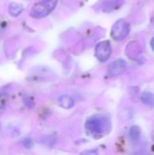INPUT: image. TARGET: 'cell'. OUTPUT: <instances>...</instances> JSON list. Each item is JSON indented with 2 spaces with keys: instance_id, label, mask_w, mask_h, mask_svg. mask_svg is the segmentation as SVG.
<instances>
[{
  "instance_id": "cell-1",
  "label": "cell",
  "mask_w": 154,
  "mask_h": 155,
  "mask_svg": "<svg viewBox=\"0 0 154 155\" xmlns=\"http://www.w3.org/2000/svg\"><path fill=\"white\" fill-rule=\"evenodd\" d=\"M86 132L93 137L98 138L107 133L110 129V124L107 119L103 116H93L90 117L85 124Z\"/></svg>"
},
{
  "instance_id": "cell-2",
  "label": "cell",
  "mask_w": 154,
  "mask_h": 155,
  "mask_svg": "<svg viewBox=\"0 0 154 155\" xmlns=\"http://www.w3.org/2000/svg\"><path fill=\"white\" fill-rule=\"evenodd\" d=\"M58 0H44L42 2H39L35 4L33 8L31 9L30 15L33 18H43L46 15H48L55 8L57 5Z\"/></svg>"
},
{
  "instance_id": "cell-3",
  "label": "cell",
  "mask_w": 154,
  "mask_h": 155,
  "mask_svg": "<svg viewBox=\"0 0 154 155\" xmlns=\"http://www.w3.org/2000/svg\"><path fill=\"white\" fill-rule=\"evenodd\" d=\"M130 25L123 19L118 20L112 28L111 35L114 40L120 41L124 39L130 33Z\"/></svg>"
},
{
  "instance_id": "cell-4",
  "label": "cell",
  "mask_w": 154,
  "mask_h": 155,
  "mask_svg": "<svg viewBox=\"0 0 154 155\" xmlns=\"http://www.w3.org/2000/svg\"><path fill=\"white\" fill-rule=\"evenodd\" d=\"M112 54V46L109 41H103L97 44L95 47V56L101 62L107 61Z\"/></svg>"
},
{
  "instance_id": "cell-5",
  "label": "cell",
  "mask_w": 154,
  "mask_h": 155,
  "mask_svg": "<svg viewBox=\"0 0 154 155\" xmlns=\"http://www.w3.org/2000/svg\"><path fill=\"white\" fill-rule=\"evenodd\" d=\"M126 67H127V64L124 60L123 59L115 60L108 66L107 74L110 77L118 76L122 74L123 73H124V71L126 70Z\"/></svg>"
},
{
  "instance_id": "cell-6",
  "label": "cell",
  "mask_w": 154,
  "mask_h": 155,
  "mask_svg": "<svg viewBox=\"0 0 154 155\" xmlns=\"http://www.w3.org/2000/svg\"><path fill=\"white\" fill-rule=\"evenodd\" d=\"M58 104L61 107L64 109H71L74 105V100L70 95L64 94L58 98Z\"/></svg>"
},
{
  "instance_id": "cell-7",
  "label": "cell",
  "mask_w": 154,
  "mask_h": 155,
  "mask_svg": "<svg viewBox=\"0 0 154 155\" xmlns=\"http://www.w3.org/2000/svg\"><path fill=\"white\" fill-rule=\"evenodd\" d=\"M23 10H24L23 5L15 2L11 3L8 6V12L12 16H18L19 15H21Z\"/></svg>"
},
{
  "instance_id": "cell-8",
  "label": "cell",
  "mask_w": 154,
  "mask_h": 155,
  "mask_svg": "<svg viewBox=\"0 0 154 155\" xmlns=\"http://www.w3.org/2000/svg\"><path fill=\"white\" fill-rule=\"evenodd\" d=\"M141 100L143 103V104L153 107L154 106V94L150 92H144L141 95Z\"/></svg>"
},
{
  "instance_id": "cell-9",
  "label": "cell",
  "mask_w": 154,
  "mask_h": 155,
  "mask_svg": "<svg viewBox=\"0 0 154 155\" xmlns=\"http://www.w3.org/2000/svg\"><path fill=\"white\" fill-rule=\"evenodd\" d=\"M129 135H130V138L133 141L139 140L140 137H141V130H140V128L138 126H136V125L132 126V128L129 131Z\"/></svg>"
},
{
  "instance_id": "cell-10",
  "label": "cell",
  "mask_w": 154,
  "mask_h": 155,
  "mask_svg": "<svg viewBox=\"0 0 154 155\" xmlns=\"http://www.w3.org/2000/svg\"><path fill=\"white\" fill-rule=\"evenodd\" d=\"M8 102V96L5 94L0 93V110L4 109Z\"/></svg>"
},
{
  "instance_id": "cell-11",
  "label": "cell",
  "mask_w": 154,
  "mask_h": 155,
  "mask_svg": "<svg viewBox=\"0 0 154 155\" xmlns=\"http://www.w3.org/2000/svg\"><path fill=\"white\" fill-rule=\"evenodd\" d=\"M80 155H98V151L97 150H87V151L81 153Z\"/></svg>"
},
{
  "instance_id": "cell-12",
  "label": "cell",
  "mask_w": 154,
  "mask_h": 155,
  "mask_svg": "<svg viewBox=\"0 0 154 155\" xmlns=\"http://www.w3.org/2000/svg\"><path fill=\"white\" fill-rule=\"evenodd\" d=\"M23 143H24V145H25L26 148H31V147L33 146V143H32V141L29 140V139L24 140V141H23Z\"/></svg>"
},
{
  "instance_id": "cell-13",
  "label": "cell",
  "mask_w": 154,
  "mask_h": 155,
  "mask_svg": "<svg viewBox=\"0 0 154 155\" xmlns=\"http://www.w3.org/2000/svg\"><path fill=\"white\" fill-rule=\"evenodd\" d=\"M151 46H152V50L154 51V37L152 39V41H151Z\"/></svg>"
}]
</instances>
